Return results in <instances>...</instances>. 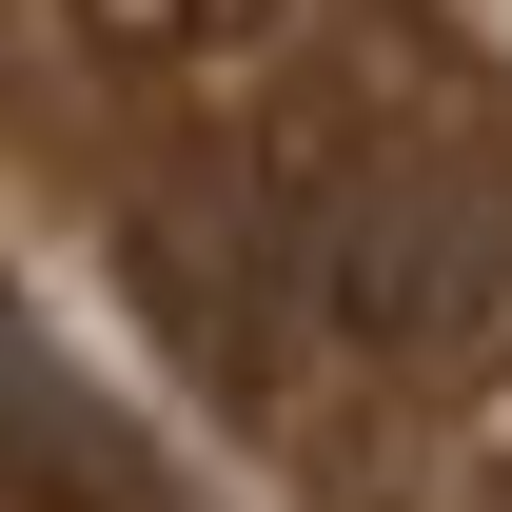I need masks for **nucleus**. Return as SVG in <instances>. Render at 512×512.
<instances>
[{"instance_id": "obj_1", "label": "nucleus", "mask_w": 512, "mask_h": 512, "mask_svg": "<svg viewBox=\"0 0 512 512\" xmlns=\"http://www.w3.org/2000/svg\"><path fill=\"white\" fill-rule=\"evenodd\" d=\"M0 512H178V493L119 453V414L79 375H40V355L0 335Z\"/></svg>"}]
</instances>
